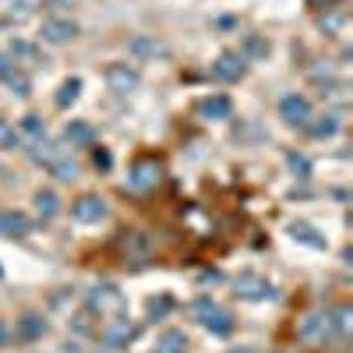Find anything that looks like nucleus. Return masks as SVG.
<instances>
[{"label":"nucleus","mask_w":353,"mask_h":353,"mask_svg":"<svg viewBox=\"0 0 353 353\" xmlns=\"http://www.w3.org/2000/svg\"><path fill=\"white\" fill-rule=\"evenodd\" d=\"M191 311H194V318H198L212 336H230V332H233V314H230L223 304H216V301H209V297H198Z\"/></svg>","instance_id":"nucleus-2"},{"label":"nucleus","mask_w":353,"mask_h":353,"mask_svg":"<svg viewBox=\"0 0 353 353\" xmlns=\"http://www.w3.org/2000/svg\"><path fill=\"white\" fill-rule=\"evenodd\" d=\"M32 205H36V212H39L43 223L57 219V212H61V198H57V191H50V188H46V191H36Z\"/></svg>","instance_id":"nucleus-19"},{"label":"nucleus","mask_w":353,"mask_h":353,"mask_svg":"<svg viewBox=\"0 0 353 353\" xmlns=\"http://www.w3.org/2000/svg\"><path fill=\"white\" fill-rule=\"evenodd\" d=\"M244 68H248L244 57H241L237 50H226V53H219V57H216L212 74H216L219 81H237V78H244Z\"/></svg>","instance_id":"nucleus-10"},{"label":"nucleus","mask_w":353,"mask_h":353,"mask_svg":"<svg viewBox=\"0 0 353 353\" xmlns=\"http://www.w3.org/2000/svg\"><path fill=\"white\" fill-rule=\"evenodd\" d=\"M297 336H301L304 343H325V339L332 336V329H329V314H318V311H314V314H304Z\"/></svg>","instance_id":"nucleus-12"},{"label":"nucleus","mask_w":353,"mask_h":353,"mask_svg":"<svg viewBox=\"0 0 353 353\" xmlns=\"http://www.w3.org/2000/svg\"><path fill=\"white\" fill-rule=\"evenodd\" d=\"M92 163H96V170H110V166H113V156H110L106 149H96V152H92Z\"/></svg>","instance_id":"nucleus-36"},{"label":"nucleus","mask_w":353,"mask_h":353,"mask_svg":"<svg viewBox=\"0 0 353 353\" xmlns=\"http://www.w3.org/2000/svg\"><path fill=\"white\" fill-rule=\"evenodd\" d=\"M188 336L181 329H166L159 339H156V353H188Z\"/></svg>","instance_id":"nucleus-20"},{"label":"nucleus","mask_w":353,"mask_h":353,"mask_svg":"<svg viewBox=\"0 0 353 353\" xmlns=\"http://www.w3.org/2000/svg\"><path fill=\"white\" fill-rule=\"evenodd\" d=\"M314 138H332L336 131H339V117L336 113H325V117H318V121H307L304 124Z\"/></svg>","instance_id":"nucleus-22"},{"label":"nucleus","mask_w":353,"mask_h":353,"mask_svg":"<svg viewBox=\"0 0 353 353\" xmlns=\"http://www.w3.org/2000/svg\"><path fill=\"white\" fill-rule=\"evenodd\" d=\"M230 110H233V103H230L226 96H205V99L198 103V113L205 117V121H226Z\"/></svg>","instance_id":"nucleus-16"},{"label":"nucleus","mask_w":353,"mask_h":353,"mask_svg":"<svg viewBox=\"0 0 353 353\" xmlns=\"http://www.w3.org/2000/svg\"><path fill=\"white\" fill-rule=\"evenodd\" d=\"M11 61L14 64H36L39 61V50L28 43V39H14L11 43Z\"/></svg>","instance_id":"nucleus-24"},{"label":"nucleus","mask_w":353,"mask_h":353,"mask_svg":"<svg viewBox=\"0 0 353 353\" xmlns=\"http://www.w3.org/2000/svg\"><path fill=\"white\" fill-rule=\"evenodd\" d=\"M128 50L134 57H145V61H156V57H166V43H159L156 36H131Z\"/></svg>","instance_id":"nucleus-15"},{"label":"nucleus","mask_w":353,"mask_h":353,"mask_svg":"<svg viewBox=\"0 0 353 353\" xmlns=\"http://www.w3.org/2000/svg\"><path fill=\"white\" fill-rule=\"evenodd\" d=\"M329 329H332L336 339H346V336L353 332V311H350L346 304H339V307L329 311Z\"/></svg>","instance_id":"nucleus-18"},{"label":"nucleus","mask_w":353,"mask_h":353,"mask_svg":"<svg viewBox=\"0 0 353 353\" xmlns=\"http://www.w3.org/2000/svg\"><path fill=\"white\" fill-rule=\"evenodd\" d=\"M134 336H138L134 321H128L124 314H121V318H110V325L103 329V346H106V350H124Z\"/></svg>","instance_id":"nucleus-7"},{"label":"nucleus","mask_w":353,"mask_h":353,"mask_svg":"<svg viewBox=\"0 0 353 353\" xmlns=\"http://www.w3.org/2000/svg\"><path fill=\"white\" fill-rule=\"evenodd\" d=\"M106 85H110L113 96H128V92H134V88L141 85V74L131 64H110L106 68Z\"/></svg>","instance_id":"nucleus-5"},{"label":"nucleus","mask_w":353,"mask_h":353,"mask_svg":"<svg viewBox=\"0 0 353 353\" xmlns=\"http://www.w3.org/2000/svg\"><path fill=\"white\" fill-rule=\"evenodd\" d=\"M279 117H283L290 128H304V124L311 121V103H307V96H301V92L283 96V99H279Z\"/></svg>","instance_id":"nucleus-6"},{"label":"nucleus","mask_w":353,"mask_h":353,"mask_svg":"<svg viewBox=\"0 0 353 353\" xmlns=\"http://www.w3.org/2000/svg\"><path fill=\"white\" fill-rule=\"evenodd\" d=\"M307 4H311V8H325V11H329V8L336 4V0H307Z\"/></svg>","instance_id":"nucleus-37"},{"label":"nucleus","mask_w":353,"mask_h":353,"mask_svg":"<svg viewBox=\"0 0 353 353\" xmlns=\"http://www.w3.org/2000/svg\"><path fill=\"white\" fill-rule=\"evenodd\" d=\"M230 353H258V350H251V346H241V350H230Z\"/></svg>","instance_id":"nucleus-39"},{"label":"nucleus","mask_w":353,"mask_h":353,"mask_svg":"<svg viewBox=\"0 0 353 353\" xmlns=\"http://www.w3.org/2000/svg\"><path fill=\"white\" fill-rule=\"evenodd\" d=\"M88 311L92 314H99V318H121L124 311H128V297H124V290H117L113 283H99V286H92L88 290Z\"/></svg>","instance_id":"nucleus-1"},{"label":"nucleus","mask_w":353,"mask_h":353,"mask_svg":"<svg viewBox=\"0 0 353 353\" xmlns=\"http://www.w3.org/2000/svg\"><path fill=\"white\" fill-rule=\"evenodd\" d=\"M64 138H68L71 145H96V128L88 124V121H71V124L64 128Z\"/></svg>","instance_id":"nucleus-21"},{"label":"nucleus","mask_w":353,"mask_h":353,"mask_svg":"<svg viewBox=\"0 0 353 353\" xmlns=\"http://www.w3.org/2000/svg\"><path fill=\"white\" fill-rule=\"evenodd\" d=\"M343 21H346V14H343V11H332V8H329V18H321V28H325V32H336V28H339Z\"/></svg>","instance_id":"nucleus-33"},{"label":"nucleus","mask_w":353,"mask_h":353,"mask_svg":"<svg viewBox=\"0 0 353 353\" xmlns=\"http://www.w3.org/2000/svg\"><path fill=\"white\" fill-rule=\"evenodd\" d=\"M121 254L131 261V265H141L156 254V241L149 230H128V237L121 241Z\"/></svg>","instance_id":"nucleus-4"},{"label":"nucleus","mask_w":353,"mask_h":353,"mask_svg":"<svg viewBox=\"0 0 353 353\" xmlns=\"http://www.w3.org/2000/svg\"><path fill=\"white\" fill-rule=\"evenodd\" d=\"M290 237L301 244H311V248H325V237H318L314 226H307V223H290Z\"/></svg>","instance_id":"nucleus-23"},{"label":"nucleus","mask_w":353,"mask_h":353,"mask_svg":"<svg viewBox=\"0 0 353 353\" xmlns=\"http://www.w3.org/2000/svg\"><path fill=\"white\" fill-rule=\"evenodd\" d=\"M39 4H43V0H11V4H8V18L11 21H25V18L36 14Z\"/></svg>","instance_id":"nucleus-25"},{"label":"nucleus","mask_w":353,"mask_h":353,"mask_svg":"<svg viewBox=\"0 0 353 353\" xmlns=\"http://www.w3.org/2000/svg\"><path fill=\"white\" fill-rule=\"evenodd\" d=\"M32 233V219L18 209H0V237H28Z\"/></svg>","instance_id":"nucleus-13"},{"label":"nucleus","mask_w":353,"mask_h":353,"mask_svg":"<svg viewBox=\"0 0 353 353\" xmlns=\"http://www.w3.org/2000/svg\"><path fill=\"white\" fill-rule=\"evenodd\" d=\"M50 173L57 176V181H74V176H78V163H74V159L64 152L61 159H57V163L50 166Z\"/></svg>","instance_id":"nucleus-26"},{"label":"nucleus","mask_w":353,"mask_h":353,"mask_svg":"<svg viewBox=\"0 0 353 353\" xmlns=\"http://www.w3.org/2000/svg\"><path fill=\"white\" fill-rule=\"evenodd\" d=\"M74 36H78V25H74L71 18H46V21H43V39L53 43V46H64V43H71Z\"/></svg>","instance_id":"nucleus-11"},{"label":"nucleus","mask_w":353,"mask_h":353,"mask_svg":"<svg viewBox=\"0 0 353 353\" xmlns=\"http://www.w3.org/2000/svg\"><path fill=\"white\" fill-rule=\"evenodd\" d=\"M159 181H163V163L152 159V156L134 159L131 170H128V188H131V191H152Z\"/></svg>","instance_id":"nucleus-3"},{"label":"nucleus","mask_w":353,"mask_h":353,"mask_svg":"<svg viewBox=\"0 0 353 353\" xmlns=\"http://www.w3.org/2000/svg\"><path fill=\"white\" fill-rule=\"evenodd\" d=\"M71 216L78 223H99L106 216V201L99 194H81V198L71 201Z\"/></svg>","instance_id":"nucleus-9"},{"label":"nucleus","mask_w":353,"mask_h":353,"mask_svg":"<svg viewBox=\"0 0 353 353\" xmlns=\"http://www.w3.org/2000/svg\"><path fill=\"white\" fill-rule=\"evenodd\" d=\"M0 346H8V325L0 321Z\"/></svg>","instance_id":"nucleus-38"},{"label":"nucleus","mask_w":353,"mask_h":353,"mask_svg":"<svg viewBox=\"0 0 353 353\" xmlns=\"http://www.w3.org/2000/svg\"><path fill=\"white\" fill-rule=\"evenodd\" d=\"M28 156H32L39 166H46V170H50L57 159L64 156V149H57V145H53V141H46V138H36V141H32V149H28Z\"/></svg>","instance_id":"nucleus-17"},{"label":"nucleus","mask_w":353,"mask_h":353,"mask_svg":"<svg viewBox=\"0 0 353 353\" xmlns=\"http://www.w3.org/2000/svg\"><path fill=\"white\" fill-rule=\"evenodd\" d=\"M78 92H81V81H78V78H68V81L61 85V92H57V106H71V103L78 99Z\"/></svg>","instance_id":"nucleus-28"},{"label":"nucleus","mask_w":353,"mask_h":353,"mask_svg":"<svg viewBox=\"0 0 353 353\" xmlns=\"http://www.w3.org/2000/svg\"><path fill=\"white\" fill-rule=\"evenodd\" d=\"M8 85L14 88V92H18V96H28V92H32V81H28V74H25L21 68H18V71H14V74L8 78Z\"/></svg>","instance_id":"nucleus-32"},{"label":"nucleus","mask_w":353,"mask_h":353,"mask_svg":"<svg viewBox=\"0 0 353 353\" xmlns=\"http://www.w3.org/2000/svg\"><path fill=\"white\" fill-rule=\"evenodd\" d=\"M237 293H241L244 301H272V297H276L272 283L265 279V276H258V272H244V276H237Z\"/></svg>","instance_id":"nucleus-8"},{"label":"nucleus","mask_w":353,"mask_h":353,"mask_svg":"<svg viewBox=\"0 0 353 353\" xmlns=\"http://www.w3.org/2000/svg\"><path fill=\"white\" fill-rule=\"evenodd\" d=\"M286 163H290V170L297 173L301 181H304V176H311V163H307V156H301V152H290V156H286Z\"/></svg>","instance_id":"nucleus-31"},{"label":"nucleus","mask_w":353,"mask_h":353,"mask_svg":"<svg viewBox=\"0 0 353 353\" xmlns=\"http://www.w3.org/2000/svg\"><path fill=\"white\" fill-rule=\"evenodd\" d=\"M14 71H18V64L11 61V53H0V81H8Z\"/></svg>","instance_id":"nucleus-34"},{"label":"nucleus","mask_w":353,"mask_h":353,"mask_svg":"<svg viewBox=\"0 0 353 353\" xmlns=\"http://www.w3.org/2000/svg\"><path fill=\"white\" fill-rule=\"evenodd\" d=\"M241 57H244V61H258V57H269V43H265L261 36H248Z\"/></svg>","instance_id":"nucleus-27"},{"label":"nucleus","mask_w":353,"mask_h":353,"mask_svg":"<svg viewBox=\"0 0 353 353\" xmlns=\"http://www.w3.org/2000/svg\"><path fill=\"white\" fill-rule=\"evenodd\" d=\"M14 336H18L21 343H36V339H43V336H46V318L36 314V311L21 314V318H18V325H14Z\"/></svg>","instance_id":"nucleus-14"},{"label":"nucleus","mask_w":353,"mask_h":353,"mask_svg":"<svg viewBox=\"0 0 353 353\" xmlns=\"http://www.w3.org/2000/svg\"><path fill=\"white\" fill-rule=\"evenodd\" d=\"M18 141H21V134L14 131V124L0 117V149H18Z\"/></svg>","instance_id":"nucleus-29"},{"label":"nucleus","mask_w":353,"mask_h":353,"mask_svg":"<svg viewBox=\"0 0 353 353\" xmlns=\"http://www.w3.org/2000/svg\"><path fill=\"white\" fill-rule=\"evenodd\" d=\"M21 131L28 134V138H46V124H43V117H36V113H28L25 121H21Z\"/></svg>","instance_id":"nucleus-30"},{"label":"nucleus","mask_w":353,"mask_h":353,"mask_svg":"<svg viewBox=\"0 0 353 353\" xmlns=\"http://www.w3.org/2000/svg\"><path fill=\"white\" fill-rule=\"evenodd\" d=\"M170 307H173V301H170V297H159V301H149V314H152V318H159V314H166Z\"/></svg>","instance_id":"nucleus-35"}]
</instances>
